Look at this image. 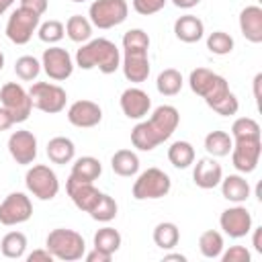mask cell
<instances>
[{"label":"cell","instance_id":"9","mask_svg":"<svg viewBox=\"0 0 262 262\" xmlns=\"http://www.w3.org/2000/svg\"><path fill=\"white\" fill-rule=\"evenodd\" d=\"M39 25H41V14L25 6H18L16 10H12V14L6 20V37L14 45H27L33 33H37Z\"/></svg>","mask_w":262,"mask_h":262},{"label":"cell","instance_id":"15","mask_svg":"<svg viewBox=\"0 0 262 262\" xmlns=\"http://www.w3.org/2000/svg\"><path fill=\"white\" fill-rule=\"evenodd\" d=\"M8 154L20 166H29L37 158V137L29 129L12 131L8 137Z\"/></svg>","mask_w":262,"mask_h":262},{"label":"cell","instance_id":"17","mask_svg":"<svg viewBox=\"0 0 262 262\" xmlns=\"http://www.w3.org/2000/svg\"><path fill=\"white\" fill-rule=\"evenodd\" d=\"M121 70L123 76L129 82H145L149 76V57H147V49H129L123 53L121 57Z\"/></svg>","mask_w":262,"mask_h":262},{"label":"cell","instance_id":"4","mask_svg":"<svg viewBox=\"0 0 262 262\" xmlns=\"http://www.w3.org/2000/svg\"><path fill=\"white\" fill-rule=\"evenodd\" d=\"M45 248L51 252L55 260H63V262H76L86 254L84 237L78 231L66 229V227L51 229L45 237Z\"/></svg>","mask_w":262,"mask_h":262},{"label":"cell","instance_id":"29","mask_svg":"<svg viewBox=\"0 0 262 262\" xmlns=\"http://www.w3.org/2000/svg\"><path fill=\"white\" fill-rule=\"evenodd\" d=\"M66 35L74 41V43H86L92 37V23L90 18L82 16V14H72L66 20Z\"/></svg>","mask_w":262,"mask_h":262},{"label":"cell","instance_id":"50","mask_svg":"<svg viewBox=\"0 0 262 262\" xmlns=\"http://www.w3.org/2000/svg\"><path fill=\"white\" fill-rule=\"evenodd\" d=\"M164 260H178V262H186V256L184 254H166Z\"/></svg>","mask_w":262,"mask_h":262},{"label":"cell","instance_id":"3","mask_svg":"<svg viewBox=\"0 0 262 262\" xmlns=\"http://www.w3.org/2000/svg\"><path fill=\"white\" fill-rule=\"evenodd\" d=\"M76 66L82 70L98 68L102 74H115L121 68V51L111 39H90L76 51Z\"/></svg>","mask_w":262,"mask_h":262},{"label":"cell","instance_id":"24","mask_svg":"<svg viewBox=\"0 0 262 262\" xmlns=\"http://www.w3.org/2000/svg\"><path fill=\"white\" fill-rule=\"evenodd\" d=\"M47 158L53 162V164H70L76 156V145L70 137H63V135H57V137H51L47 141Z\"/></svg>","mask_w":262,"mask_h":262},{"label":"cell","instance_id":"32","mask_svg":"<svg viewBox=\"0 0 262 262\" xmlns=\"http://www.w3.org/2000/svg\"><path fill=\"white\" fill-rule=\"evenodd\" d=\"M27 250V235L23 231H8L0 242V252L4 258L18 260L25 256Z\"/></svg>","mask_w":262,"mask_h":262},{"label":"cell","instance_id":"39","mask_svg":"<svg viewBox=\"0 0 262 262\" xmlns=\"http://www.w3.org/2000/svg\"><path fill=\"white\" fill-rule=\"evenodd\" d=\"M37 35H39V39H41L43 43L53 45V43H59V41L63 39V35H66V27H63V23L51 18V20H45V23L39 25Z\"/></svg>","mask_w":262,"mask_h":262},{"label":"cell","instance_id":"46","mask_svg":"<svg viewBox=\"0 0 262 262\" xmlns=\"http://www.w3.org/2000/svg\"><path fill=\"white\" fill-rule=\"evenodd\" d=\"M252 246L258 254H262V227H252Z\"/></svg>","mask_w":262,"mask_h":262},{"label":"cell","instance_id":"49","mask_svg":"<svg viewBox=\"0 0 262 262\" xmlns=\"http://www.w3.org/2000/svg\"><path fill=\"white\" fill-rule=\"evenodd\" d=\"M260 82H262V74H256V78H254V96H256V102H260Z\"/></svg>","mask_w":262,"mask_h":262},{"label":"cell","instance_id":"53","mask_svg":"<svg viewBox=\"0 0 262 262\" xmlns=\"http://www.w3.org/2000/svg\"><path fill=\"white\" fill-rule=\"evenodd\" d=\"M72 2H84V0H72Z\"/></svg>","mask_w":262,"mask_h":262},{"label":"cell","instance_id":"40","mask_svg":"<svg viewBox=\"0 0 262 262\" xmlns=\"http://www.w3.org/2000/svg\"><path fill=\"white\" fill-rule=\"evenodd\" d=\"M129 49H147L149 51V35L143 29H129L123 35V51Z\"/></svg>","mask_w":262,"mask_h":262},{"label":"cell","instance_id":"26","mask_svg":"<svg viewBox=\"0 0 262 262\" xmlns=\"http://www.w3.org/2000/svg\"><path fill=\"white\" fill-rule=\"evenodd\" d=\"M70 174H72L74 178H78V180L94 182V180L102 174V164H100V160L94 158V156H82V158L74 160Z\"/></svg>","mask_w":262,"mask_h":262},{"label":"cell","instance_id":"33","mask_svg":"<svg viewBox=\"0 0 262 262\" xmlns=\"http://www.w3.org/2000/svg\"><path fill=\"white\" fill-rule=\"evenodd\" d=\"M223 248H225V244H223V235L219 231L207 229V231L201 233V237H199V250H201V254L205 258H209V260L219 258L221 252H223Z\"/></svg>","mask_w":262,"mask_h":262},{"label":"cell","instance_id":"10","mask_svg":"<svg viewBox=\"0 0 262 262\" xmlns=\"http://www.w3.org/2000/svg\"><path fill=\"white\" fill-rule=\"evenodd\" d=\"M0 102L8 111V115L12 117L14 123H25L33 111L29 90H25L16 82H6L0 88Z\"/></svg>","mask_w":262,"mask_h":262},{"label":"cell","instance_id":"11","mask_svg":"<svg viewBox=\"0 0 262 262\" xmlns=\"http://www.w3.org/2000/svg\"><path fill=\"white\" fill-rule=\"evenodd\" d=\"M74 66L76 63H74L72 55L68 53V49L57 47V45H49L41 55L43 72L49 76V80H55V82L68 80L74 72Z\"/></svg>","mask_w":262,"mask_h":262},{"label":"cell","instance_id":"21","mask_svg":"<svg viewBox=\"0 0 262 262\" xmlns=\"http://www.w3.org/2000/svg\"><path fill=\"white\" fill-rule=\"evenodd\" d=\"M239 31L250 43H262V8L250 4L239 12Z\"/></svg>","mask_w":262,"mask_h":262},{"label":"cell","instance_id":"14","mask_svg":"<svg viewBox=\"0 0 262 262\" xmlns=\"http://www.w3.org/2000/svg\"><path fill=\"white\" fill-rule=\"evenodd\" d=\"M219 225H221L225 235H229L233 239H239V237H246L250 233V229H252V215L239 203V205H233V207L225 209L219 215Z\"/></svg>","mask_w":262,"mask_h":262},{"label":"cell","instance_id":"47","mask_svg":"<svg viewBox=\"0 0 262 262\" xmlns=\"http://www.w3.org/2000/svg\"><path fill=\"white\" fill-rule=\"evenodd\" d=\"M12 125H14L12 117L8 115V111H6L4 106H0V131H6V129H10Z\"/></svg>","mask_w":262,"mask_h":262},{"label":"cell","instance_id":"19","mask_svg":"<svg viewBox=\"0 0 262 262\" xmlns=\"http://www.w3.org/2000/svg\"><path fill=\"white\" fill-rule=\"evenodd\" d=\"M119 104H121V111L127 119H143L149 108H151V98L145 90L137 88V86H131L127 90H123L121 98H119Z\"/></svg>","mask_w":262,"mask_h":262},{"label":"cell","instance_id":"16","mask_svg":"<svg viewBox=\"0 0 262 262\" xmlns=\"http://www.w3.org/2000/svg\"><path fill=\"white\" fill-rule=\"evenodd\" d=\"M66 190H68V196L72 199V203H74L80 211H84V213H90V211L96 207V203L100 201V196H102V192H100L92 182L78 180V178H74L72 174H70L68 180H66Z\"/></svg>","mask_w":262,"mask_h":262},{"label":"cell","instance_id":"51","mask_svg":"<svg viewBox=\"0 0 262 262\" xmlns=\"http://www.w3.org/2000/svg\"><path fill=\"white\" fill-rule=\"evenodd\" d=\"M12 2H14V0H0V16H2L10 6H12Z\"/></svg>","mask_w":262,"mask_h":262},{"label":"cell","instance_id":"31","mask_svg":"<svg viewBox=\"0 0 262 262\" xmlns=\"http://www.w3.org/2000/svg\"><path fill=\"white\" fill-rule=\"evenodd\" d=\"M168 160L174 168L178 170H184L188 168L190 164H194V147L190 141H174L170 147H168Z\"/></svg>","mask_w":262,"mask_h":262},{"label":"cell","instance_id":"44","mask_svg":"<svg viewBox=\"0 0 262 262\" xmlns=\"http://www.w3.org/2000/svg\"><path fill=\"white\" fill-rule=\"evenodd\" d=\"M51 260H55V258L51 256V252H49L47 248L33 250V252L27 256V262H51Z\"/></svg>","mask_w":262,"mask_h":262},{"label":"cell","instance_id":"23","mask_svg":"<svg viewBox=\"0 0 262 262\" xmlns=\"http://www.w3.org/2000/svg\"><path fill=\"white\" fill-rule=\"evenodd\" d=\"M174 35L182 43H196L205 35V25H203V20L199 16L184 14V16H178L176 18V23H174Z\"/></svg>","mask_w":262,"mask_h":262},{"label":"cell","instance_id":"42","mask_svg":"<svg viewBox=\"0 0 262 262\" xmlns=\"http://www.w3.org/2000/svg\"><path fill=\"white\" fill-rule=\"evenodd\" d=\"M223 262H250V250L246 246H229L219 256Z\"/></svg>","mask_w":262,"mask_h":262},{"label":"cell","instance_id":"35","mask_svg":"<svg viewBox=\"0 0 262 262\" xmlns=\"http://www.w3.org/2000/svg\"><path fill=\"white\" fill-rule=\"evenodd\" d=\"M231 139H260V125L252 117H239L231 125Z\"/></svg>","mask_w":262,"mask_h":262},{"label":"cell","instance_id":"8","mask_svg":"<svg viewBox=\"0 0 262 262\" xmlns=\"http://www.w3.org/2000/svg\"><path fill=\"white\" fill-rule=\"evenodd\" d=\"M129 14V4L127 0H94L88 8V16L92 27L96 29H113L121 25Z\"/></svg>","mask_w":262,"mask_h":262},{"label":"cell","instance_id":"48","mask_svg":"<svg viewBox=\"0 0 262 262\" xmlns=\"http://www.w3.org/2000/svg\"><path fill=\"white\" fill-rule=\"evenodd\" d=\"M201 0H172V4L176 6V8H192V6H196Z\"/></svg>","mask_w":262,"mask_h":262},{"label":"cell","instance_id":"2","mask_svg":"<svg viewBox=\"0 0 262 262\" xmlns=\"http://www.w3.org/2000/svg\"><path fill=\"white\" fill-rule=\"evenodd\" d=\"M180 123V113L172 104H160L151 117L137 123L131 129V143L139 151H151L160 143L168 141Z\"/></svg>","mask_w":262,"mask_h":262},{"label":"cell","instance_id":"5","mask_svg":"<svg viewBox=\"0 0 262 262\" xmlns=\"http://www.w3.org/2000/svg\"><path fill=\"white\" fill-rule=\"evenodd\" d=\"M170 188H172V180L164 170L147 168L137 176L131 192H133V199L137 201H156V199L166 196Z\"/></svg>","mask_w":262,"mask_h":262},{"label":"cell","instance_id":"43","mask_svg":"<svg viewBox=\"0 0 262 262\" xmlns=\"http://www.w3.org/2000/svg\"><path fill=\"white\" fill-rule=\"evenodd\" d=\"M20 6L37 12V14H45L47 6H49V0H20Z\"/></svg>","mask_w":262,"mask_h":262},{"label":"cell","instance_id":"20","mask_svg":"<svg viewBox=\"0 0 262 262\" xmlns=\"http://www.w3.org/2000/svg\"><path fill=\"white\" fill-rule=\"evenodd\" d=\"M221 178H223V168L215 158L209 156V158L196 160L194 170H192V180L199 188H205V190L215 188V186H219Z\"/></svg>","mask_w":262,"mask_h":262},{"label":"cell","instance_id":"45","mask_svg":"<svg viewBox=\"0 0 262 262\" xmlns=\"http://www.w3.org/2000/svg\"><path fill=\"white\" fill-rule=\"evenodd\" d=\"M84 258H86L88 262H111V258H113V254H106V252H102V250H98V248H94L92 252H88V254H84Z\"/></svg>","mask_w":262,"mask_h":262},{"label":"cell","instance_id":"37","mask_svg":"<svg viewBox=\"0 0 262 262\" xmlns=\"http://www.w3.org/2000/svg\"><path fill=\"white\" fill-rule=\"evenodd\" d=\"M41 72V61L33 55H20L16 61H14V74L23 80V82H33L37 80Z\"/></svg>","mask_w":262,"mask_h":262},{"label":"cell","instance_id":"27","mask_svg":"<svg viewBox=\"0 0 262 262\" xmlns=\"http://www.w3.org/2000/svg\"><path fill=\"white\" fill-rule=\"evenodd\" d=\"M233 147V139L227 131H211L205 135V151L211 158H225Z\"/></svg>","mask_w":262,"mask_h":262},{"label":"cell","instance_id":"18","mask_svg":"<svg viewBox=\"0 0 262 262\" xmlns=\"http://www.w3.org/2000/svg\"><path fill=\"white\" fill-rule=\"evenodd\" d=\"M68 121L80 129L96 127L102 121V108L94 100H86V98L76 100L68 108Z\"/></svg>","mask_w":262,"mask_h":262},{"label":"cell","instance_id":"12","mask_svg":"<svg viewBox=\"0 0 262 262\" xmlns=\"http://www.w3.org/2000/svg\"><path fill=\"white\" fill-rule=\"evenodd\" d=\"M231 164L237 172L250 174L258 168L262 156V137L260 139H233L231 147Z\"/></svg>","mask_w":262,"mask_h":262},{"label":"cell","instance_id":"6","mask_svg":"<svg viewBox=\"0 0 262 262\" xmlns=\"http://www.w3.org/2000/svg\"><path fill=\"white\" fill-rule=\"evenodd\" d=\"M29 96H31L33 108L47 113V115L61 113L66 108V102H68L66 90L53 82H35L29 88Z\"/></svg>","mask_w":262,"mask_h":262},{"label":"cell","instance_id":"1","mask_svg":"<svg viewBox=\"0 0 262 262\" xmlns=\"http://www.w3.org/2000/svg\"><path fill=\"white\" fill-rule=\"evenodd\" d=\"M188 86L207 102L209 108H213L221 117H231L239 108V102L229 90L227 80L209 68H194L188 76Z\"/></svg>","mask_w":262,"mask_h":262},{"label":"cell","instance_id":"38","mask_svg":"<svg viewBox=\"0 0 262 262\" xmlns=\"http://www.w3.org/2000/svg\"><path fill=\"white\" fill-rule=\"evenodd\" d=\"M233 37L225 31H213L209 37H207V49L215 55H227L233 51Z\"/></svg>","mask_w":262,"mask_h":262},{"label":"cell","instance_id":"52","mask_svg":"<svg viewBox=\"0 0 262 262\" xmlns=\"http://www.w3.org/2000/svg\"><path fill=\"white\" fill-rule=\"evenodd\" d=\"M4 68V55H2V51H0V70Z\"/></svg>","mask_w":262,"mask_h":262},{"label":"cell","instance_id":"13","mask_svg":"<svg viewBox=\"0 0 262 262\" xmlns=\"http://www.w3.org/2000/svg\"><path fill=\"white\" fill-rule=\"evenodd\" d=\"M33 215V203L25 192H10L0 203V223L2 225H20Z\"/></svg>","mask_w":262,"mask_h":262},{"label":"cell","instance_id":"36","mask_svg":"<svg viewBox=\"0 0 262 262\" xmlns=\"http://www.w3.org/2000/svg\"><path fill=\"white\" fill-rule=\"evenodd\" d=\"M117 211H119V207H117V201L111 196V194H106V192H102V196H100V201L96 203V207L88 213L94 221H100V223H108V221H113L115 217H117Z\"/></svg>","mask_w":262,"mask_h":262},{"label":"cell","instance_id":"22","mask_svg":"<svg viewBox=\"0 0 262 262\" xmlns=\"http://www.w3.org/2000/svg\"><path fill=\"white\" fill-rule=\"evenodd\" d=\"M219 184H221V194H223V199H227L229 203L239 205V203H246V201L250 199L252 188H250V182H248L242 174H229V176L221 178Z\"/></svg>","mask_w":262,"mask_h":262},{"label":"cell","instance_id":"7","mask_svg":"<svg viewBox=\"0 0 262 262\" xmlns=\"http://www.w3.org/2000/svg\"><path fill=\"white\" fill-rule=\"evenodd\" d=\"M25 184H27V190L39 201H51L59 192L57 174L45 164L31 166L25 174Z\"/></svg>","mask_w":262,"mask_h":262},{"label":"cell","instance_id":"34","mask_svg":"<svg viewBox=\"0 0 262 262\" xmlns=\"http://www.w3.org/2000/svg\"><path fill=\"white\" fill-rule=\"evenodd\" d=\"M121 242H123L121 233L115 227H108V225L102 227V229H98L94 233V239H92L94 248H98V250H102L106 254H115L121 248Z\"/></svg>","mask_w":262,"mask_h":262},{"label":"cell","instance_id":"28","mask_svg":"<svg viewBox=\"0 0 262 262\" xmlns=\"http://www.w3.org/2000/svg\"><path fill=\"white\" fill-rule=\"evenodd\" d=\"M180 242V229L172 221H162L154 227V244L162 250H172Z\"/></svg>","mask_w":262,"mask_h":262},{"label":"cell","instance_id":"25","mask_svg":"<svg viewBox=\"0 0 262 262\" xmlns=\"http://www.w3.org/2000/svg\"><path fill=\"white\" fill-rule=\"evenodd\" d=\"M111 168L115 174L131 178L139 172V158L133 149H117L111 158Z\"/></svg>","mask_w":262,"mask_h":262},{"label":"cell","instance_id":"30","mask_svg":"<svg viewBox=\"0 0 262 262\" xmlns=\"http://www.w3.org/2000/svg\"><path fill=\"white\" fill-rule=\"evenodd\" d=\"M182 74L174 68H166L158 74V80H156V88L162 96H176L180 90H182Z\"/></svg>","mask_w":262,"mask_h":262},{"label":"cell","instance_id":"41","mask_svg":"<svg viewBox=\"0 0 262 262\" xmlns=\"http://www.w3.org/2000/svg\"><path fill=\"white\" fill-rule=\"evenodd\" d=\"M131 4H133V10L137 14L149 16V14L160 12L166 6V0H131Z\"/></svg>","mask_w":262,"mask_h":262}]
</instances>
